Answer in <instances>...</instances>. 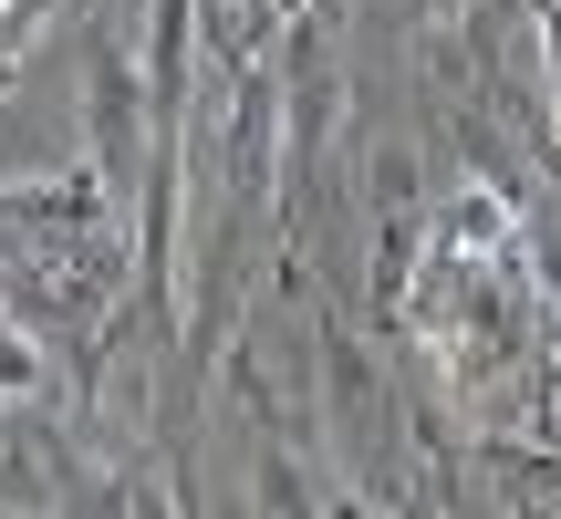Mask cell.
I'll return each instance as SVG.
<instances>
[{
    "label": "cell",
    "mask_w": 561,
    "mask_h": 519,
    "mask_svg": "<svg viewBox=\"0 0 561 519\" xmlns=\"http://www.w3.org/2000/svg\"><path fill=\"white\" fill-rule=\"evenodd\" d=\"M551 73H561V11H551Z\"/></svg>",
    "instance_id": "obj_2"
},
{
    "label": "cell",
    "mask_w": 561,
    "mask_h": 519,
    "mask_svg": "<svg viewBox=\"0 0 561 519\" xmlns=\"http://www.w3.org/2000/svg\"><path fill=\"white\" fill-rule=\"evenodd\" d=\"M0 384H32V343H21V322H0Z\"/></svg>",
    "instance_id": "obj_1"
}]
</instances>
